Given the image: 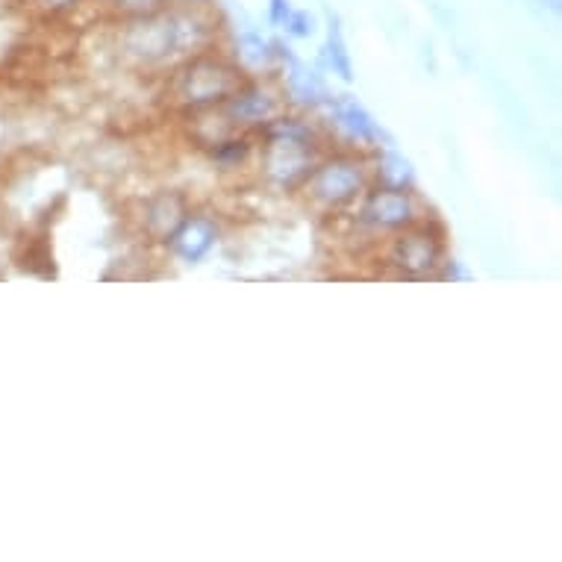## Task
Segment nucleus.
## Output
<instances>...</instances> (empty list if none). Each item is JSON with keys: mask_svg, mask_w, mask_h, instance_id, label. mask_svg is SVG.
Masks as SVG:
<instances>
[{"mask_svg": "<svg viewBox=\"0 0 562 562\" xmlns=\"http://www.w3.org/2000/svg\"><path fill=\"white\" fill-rule=\"evenodd\" d=\"M241 75L245 71L239 65H231L206 54H194L177 71L175 94L189 106H215V103L231 101L233 94L245 86Z\"/></svg>", "mask_w": 562, "mask_h": 562, "instance_id": "obj_1", "label": "nucleus"}, {"mask_svg": "<svg viewBox=\"0 0 562 562\" xmlns=\"http://www.w3.org/2000/svg\"><path fill=\"white\" fill-rule=\"evenodd\" d=\"M266 175L274 183L292 186L313 175V148L306 145V130L295 124H277V133L262 154Z\"/></svg>", "mask_w": 562, "mask_h": 562, "instance_id": "obj_2", "label": "nucleus"}, {"mask_svg": "<svg viewBox=\"0 0 562 562\" xmlns=\"http://www.w3.org/2000/svg\"><path fill=\"white\" fill-rule=\"evenodd\" d=\"M306 192L324 206H341L362 192V168L345 159L313 168V175L306 177Z\"/></svg>", "mask_w": 562, "mask_h": 562, "instance_id": "obj_3", "label": "nucleus"}, {"mask_svg": "<svg viewBox=\"0 0 562 562\" xmlns=\"http://www.w3.org/2000/svg\"><path fill=\"white\" fill-rule=\"evenodd\" d=\"M392 262H395L404 274L409 277H425L430 271H436L439 266V257H442V245L439 239H434L427 231L418 233H404L392 241Z\"/></svg>", "mask_w": 562, "mask_h": 562, "instance_id": "obj_4", "label": "nucleus"}, {"mask_svg": "<svg viewBox=\"0 0 562 562\" xmlns=\"http://www.w3.org/2000/svg\"><path fill=\"white\" fill-rule=\"evenodd\" d=\"M362 222L371 227H386V231H401L415 224V203L404 189H383L371 194L362 206Z\"/></svg>", "mask_w": 562, "mask_h": 562, "instance_id": "obj_5", "label": "nucleus"}, {"mask_svg": "<svg viewBox=\"0 0 562 562\" xmlns=\"http://www.w3.org/2000/svg\"><path fill=\"white\" fill-rule=\"evenodd\" d=\"M186 218L189 215H186L183 194L162 192L145 206V233L154 241H168Z\"/></svg>", "mask_w": 562, "mask_h": 562, "instance_id": "obj_6", "label": "nucleus"}, {"mask_svg": "<svg viewBox=\"0 0 562 562\" xmlns=\"http://www.w3.org/2000/svg\"><path fill=\"white\" fill-rule=\"evenodd\" d=\"M215 236H218L215 224L210 218L198 215V218H186L168 241H171V250L180 259H186V262H201L213 250Z\"/></svg>", "mask_w": 562, "mask_h": 562, "instance_id": "obj_7", "label": "nucleus"}, {"mask_svg": "<svg viewBox=\"0 0 562 562\" xmlns=\"http://www.w3.org/2000/svg\"><path fill=\"white\" fill-rule=\"evenodd\" d=\"M224 103H227L224 110H227L231 124H262L277 112V103L271 94L262 92V89H245V86Z\"/></svg>", "mask_w": 562, "mask_h": 562, "instance_id": "obj_8", "label": "nucleus"}, {"mask_svg": "<svg viewBox=\"0 0 562 562\" xmlns=\"http://www.w3.org/2000/svg\"><path fill=\"white\" fill-rule=\"evenodd\" d=\"M333 115H336V124L341 127V133L357 142H366V145H374L383 133L378 130V124L371 121V115L362 110L360 103L353 98H339L333 103Z\"/></svg>", "mask_w": 562, "mask_h": 562, "instance_id": "obj_9", "label": "nucleus"}, {"mask_svg": "<svg viewBox=\"0 0 562 562\" xmlns=\"http://www.w3.org/2000/svg\"><path fill=\"white\" fill-rule=\"evenodd\" d=\"M274 59V42H266L254 30L236 38V63L241 65V71H262V68H271Z\"/></svg>", "mask_w": 562, "mask_h": 562, "instance_id": "obj_10", "label": "nucleus"}, {"mask_svg": "<svg viewBox=\"0 0 562 562\" xmlns=\"http://www.w3.org/2000/svg\"><path fill=\"white\" fill-rule=\"evenodd\" d=\"M324 59L330 65L333 75H339L341 80H350L353 77V65H350V54L345 47V36H341L339 19L330 15V24H327V45H324Z\"/></svg>", "mask_w": 562, "mask_h": 562, "instance_id": "obj_11", "label": "nucleus"}, {"mask_svg": "<svg viewBox=\"0 0 562 562\" xmlns=\"http://www.w3.org/2000/svg\"><path fill=\"white\" fill-rule=\"evenodd\" d=\"M413 166L401 154H383L378 159V180L383 189H409L413 186Z\"/></svg>", "mask_w": 562, "mask_h": 562, "instance_id": "obj_12", "label": "nucleus"}, {"mask_svg": "<svg viewBox=\"0 0 562 562\" xmlns=\"http://www.w3.org/2000/svg\"><path fill=\"white\" fill-rule=\"evenodd\" d=\"M280 27L286 30V36L292 38H310L315 33V19H313V12L310 10H289V15L283 19V24Z\"/></svg>", "mask_w": 562, "mask_h": 562, "instance_id": "obj_13", "label": "nucleus"}, {"mask_svg": "<svg viewBox=\"0 0 562 562\" xmlns=\"http://www.w3.org/2000/svg\"><path fill=\"white\" fill-rule=\"evenodd\" d=\"M168 0H103V7H110L112 12H119L121 19H127V15H138V12H150L162 7Z\"/></svg>", "mask_w": 562, "mask_h": 562, "instance_id": "obj_14", "label": "nucleus"}, {"mask_svg": "<svg viewBox=\"0 0 562 562\" xmlns=\"http://www.w3.org/2000/svg\"><path fill=\"white\" fill-rule=\"evenodd\" d=\"M38 10H45L47 15H65V12H75L86 0H33Z\"/></svg>", "mask_w": 562, "mask_h": 562, "instance_id": "obj_15", "label": "nucleus"}, {"mask_svg": "<svg viewBox=\"0 0 562 562\" xmlns=\"http://www.w3.org/2000/svg\"><path fill=\"white\" fill-rule=\"evenodd\" d=\"M289 10H292V3H289V0H268V21H271L274 27H280L283 19L289 15Z\"/></svg>", "mask_w": 562, "mask_h": 562, "instance_id": "obj_16", "label": "nucleus"}, {"mask_svg": "<svg viewBox=\"0 0 562 562\" xmlns=\"http://www.w3.org/2000/svg\"><path fill=\"white\" fill-rule=\"evenodd\" d=\"M442 277H448V280H460V277H469V274H465V271H460V266H457V262H448Z\"/></svg>", "mask_w": 562, "mask_h": 562, "instance_id": "obj_17", "label": "nucleus"}, {"mask_svg": "<svg viewBox=\"0 0 562 562\" xmlns=\"http://www.w3.org/2000/svg\"><path fill=\"white\" fill-rule=\"evenodd\" d=\"M536 3H542V7H548V10H560V0H536Z\"/></svg>", "mask_w": 562, "mask_h": 562, "instance_id": "obj_18", "label": "nucleus"}, {"mask_svg": "<svg viewBox=\"0 0 562 562\" xmlns=\"http://www.w3.org/2000/svg\"><path fill=\"white\" fill-rule=\"evenodd\" d=\"M183 3H213V0H183Z\"/></svg>", "mask_w": 562, "mask_h": 562, "instance_id": "obj_19", "label": "nucleus"}]
</instances>
